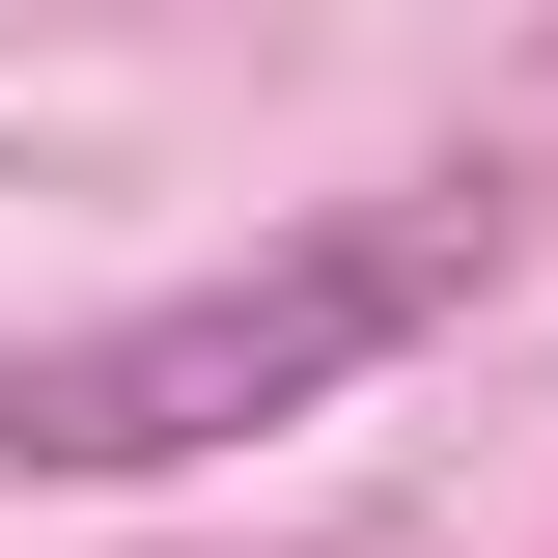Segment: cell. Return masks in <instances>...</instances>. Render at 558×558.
<instances>
[{
	"label": "cell",
	"instance_id": "1",
	"mask_svg": "<svg viewBox=\"0 0 558 558\" xmlns=\"http://www.w3.org/2000/svg\"><path fill=\"white\" fill-rule=\"evenodd\" d=\"M447 307H475V223H307V252H252V279H168L112 336L0 363V447H28V475H168V447H252V418L363 391V363L447 336Z\"/></svg>",
	"mask_w": 558,
	"mask_h": 558
}]
</instances>
